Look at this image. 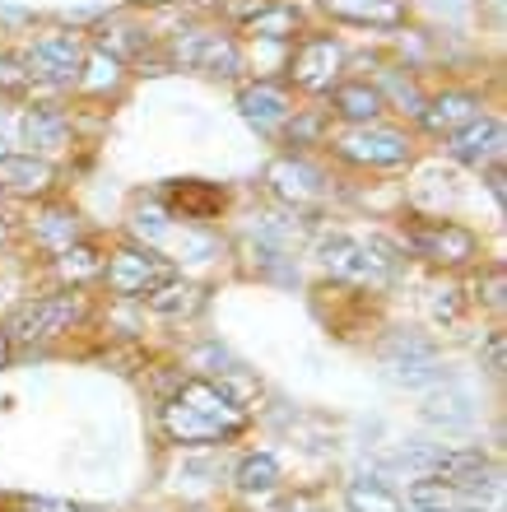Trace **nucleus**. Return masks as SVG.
I'll return each mask as SVG.
<instances>
[{"mask_svg":"<svg viewBox=\"0 0 507 512\" xmlns=\"http://www.w3.org/2000/svg\"><path fill=\"white\" fill-rule=\"evenodd\" d=\"M312 256L321 261V270H331L335 280L345 284H363V289H391L401 280V256L396 247L382 243V238H354V233H317Z\"/></svg>","mask_w":507,"mask_h":512,"instance_id":"f257e3e1","label":"nucleus"},{"mask_svg":"<svg viewBox=\"0 0 507 512\" xmlns=\"http://www.w3.org/2000/svg\"><path fill=\"white\" fill-rule=\"evenodd\" d=\"M177 275V261L168 252H154L145 243H126L117 247L112 256H103V270L98 280L107 284V294L117 298H145L154 294L159 284H168Z\"/></svg>","mask_w":507,"mask_h":512,"instance_id":"f03ea898","label":"nucleus"},{"mask_svg":"<svg viewBox=\"0 0 507 512\" xmlns=\"http://www.w3.org/2000/svg\"><path fill=\"white\" fill-rule=\"evenodd\" d=\"M377 359L387 368V378L405 391H424L442 382V354L424 331H391L377 345Z\"/></svg>","mask_w":507,"mask_h":512,"instance_id":"7ed1b4c3","label":"nucleus"},{"mask_svg":"<svg viewBox=\"0 0 507 512\" xmlns=\"http://www.w3.org/2000/svg\"><path fill=\"white\" fill-rule=\"evenodd\" d=\"M405 247L442 270H461L480 261V238L456 219H410L405 224Z\"/></svg>","mask_w":507,"mask_h":512,"instance_id":"20e7f679","label":"nucleus"},{"mask_svg":"<svg viewBox=\"0 0 507 512\" xmlns=\"http://www.w3.org/2000/svg\"><path fill=\"white\" fill-rule=\"evenodd\" d=\"M84 317V303L80 294H47V298H33V303H19L5 322V336L10 340H24V345H38V340H56L66 336L70 326Z\"/></svg>","mask_w":507,"mask_h":512,"instance_id":"39448f33","label":"nucleus"},{"mask_svg":"<svg viewBox=\"0 0 507 512\" xmlns=\"http://www.w3.org/2000/svg\"><path fill=\"white\" fill-rule=\"evenodd\" d=\"M159 433L173 447H182V452L228 447V443H238V438H242L238 429H228V424H219V419L205 415V410H196V405L177 401V396H163V405H159Z\"/></svg>","mask_w":507,"mask_h":512,"instance_id":"423d86ee","label":"nucleus"},{"mask_svg":"<svg viewBox=\"0 0 507 512\" xmlns=\"http://www.w3.org/2000/svg\"><path fill=\"white\" fill-rule=\"evenodd\" d=\"M335 154L345 163H359V168H401V163H410V140L401 131H387V126H354L349 135L335 140Z\"/></svg>","mask_w":507,"mask_h":512,"instance_id":"0eeeda50","label":"nucleus"},{"mask_svg":"<svg viewBox=\"0 0 507 512\" xmlns=\"http://www.w3.org/2000/svg\"><path fill=\"white\" fill-rule=\"evenodd\" d=\"M173 56L191 70H205V75H238L242 70V52L228 33H210V28H196V33H182L173 42Z\"/></svg>","mask_w":507,"mask_h":512,"instance_id":"6e6552de","label":"nucleus"},{"mask_svg":"<svg viewBox=\"0 0 507 512\" xmlns=\"http://www.w3.org/2000/svg\"><path fill=\"white\" fill-rule=\"evenodd\" d=\"M266 182H270V191L294 210V215L317 210L321 196H326V182H321V173L307 159H275L266 168Z\"/></svg>","mask_w":507,"mask_h":512,"instance_id":"1a4fd4ad","label":"nucleus"},{"mask_svg":"<svg viewBox=\"0 0 507 512\" xmlns=\"http://www.w3.org/2000/svg\"><path fill=\"white\" fill-rule=\"evenodd\" d=\"M503 122L498 117H475L470 126H461V131L447 135V154H452L456 163H466V168H475V173H484L489 163H503Z\"/></svg>","mask_w":507,"mask_h":512,"instance_id":"9d476101","label":"nucleus"},{"mask_svg":"<svg viewBox=\"0 0 507 512\" xmlns=\"http://www.w3.org/2000/svg\"><path fill=\"white\" fill-rule=\"evenodd\" d=\"M0 191L19 201H42L56 191V168L38 154H0Z\"/></svg>","mask_w":507,"mask_h":512,"instance_id":"9b49d317","label":"nucleus"},{"mask_svg":"<svg viewBox=\"0 0 507 512\" xmlns=\"http://www.w3.org/2000/svg\"><path fill=\"white\" fill-rule=\"evenodd\" d=\"M224 205H228V191L214 187V182L187 177V182H168V187H163V210L173 219H187V224H205V219H214Z\"/></svg>","mask_w":507,"mask_h":512,"instance_id":"f8f14e48","label":"nucleus"},{"mask_svg":"<svg viewBox=\"0 0 507 512\" xmlns=\"http://www.w3.org/2000/svg\"><path fill=\"white\" fill-rule=\"evenodd\" d=\"M24 66H28V75H38V80L75 84L80 80V70H84V52L70 38H38L33 47H28Z\"/></svg>","mask_w":507,"mask_h":512,"instance_id":"ddd939ff","label":"nucleus"},{"mask_svg":"<svg viewBox=\"0 0 507 512\" xmlns=\"http://www.w3.org/2000/svg\"><path fill=\"white\" fill-rule=\"evenodd\" d=\"M340 66H345L340 42L335 38H307L294 56V80H298V89L321 94V89H331V84L340 80Z\"/></svg>","mask_w":507,"mask_h":512,"instance_id":"4468645a","label":"nucleus"},{"mask_svg":"<svg viewBox=\"0 0 507 512\" xmlns=\"http://www.w3.org/2000/svg\"><path fill=\"white\" fill-rule=\"evenodd\" d=\"M280 485H284V466L275 452H266V447L242 452L238 466H233V489H238L242 499H266V494H275Z\"/></svg>","mask_w":507,"mask_h":512,"instance_id":"2eb2a0df","label":"nucleus"},{"mask_svg":"<svg viewBox=\"0 0 507 512\" xmlns=\"http://www.w3.org/2000/svg\"><path fill=\"white\" fill-rule=\"evenodd\" d=\"M238 112L247 117V122L256 126V131H280V126H289V94L284 89H275V84H252V89H242L238 94Z\"/></svg>","mask_w":507,"mask_h":512,"instance_id":"dca6fc26","label":"nucleus"},{"mask_svg":"<svg viewBox=\"0 0 507 512\" xmlns=\"http://www.w3.org/2000/svg\"><path fill=\"white\" fill-rule=\"evenodd\" d=\"M475 117H480V98L461 94V89L438 94L433 103H424V112H419V122H424L433 135H452V131H461V126H470Z\"/></svg>","mask_w":507,"mask_h":512,"instance_id":"f3484780","label":"nucleus"},{"mask_svg":"<svg viewBox=\"0 0 507 512\" xmlns=\"http://www.w3.org/2000/svg\"><path fill=\"white\" fill-rule=\"evenodd\" d=\"M419 415H424V424H438L442 433H456V429H470V424H475V401H470L456 382L442 378V391L428 396V405Z\"/></svg>","mask_w":507,"mask_h":512,"instance_id":"a211bd4d","label":"nucleus"},{"mask_svg":"<svg viewBox=\"0 0 507 512\" xmlns=\"http://www.w3.org/2000/svg\"><path fill=\"white\" fill-rule=\"evenodd\" d=\"M345 512H410L401 489L382 480V475H359L345 485Z\"/></svg>","mask_w":507,"mask_h":512,"instance_id":"6ab92c4d","label":"nucleus"},{"mask_svg":"<svg viewBox=\"0 0 507 512\" xmlns=\"http://www.w3.org/2000/svg\"><path fill=\"white\" fill-rule=\"evenodd\" d=\"M326 10H331L335 19L368 24V28H396V24H405V0H326Z\"/></svg>","mask_w":507,"mask_h":512,"instance_id":"aec40b11","label":"nucleus"},{"mask_svg":"<svg viewBox=\"0 0 507 512\" xmlns=\"http://www.w3.org/2000/svg\"><path fill=\"white\" fill-rule=\"evenodd\" d=\"M145 303H149V312H159V317H196V312L205 308V289L182 280V275H173V280L159 284L154 294H145Z\"/></svg>","mask_w":507,"mask_h":512,"instance_id":"412c9836","label":"nucleus"},{"mask_svg":"<svg viewBox=\"0 0 507 512\" xmlns=\"http://www.w3.org/2000/svg\"><path fill=\"white\" fill-rule=\"evenodd\" d=\"M24 140L33 149H61V145H70V117L61 108L33 103V108L24 112Z\"/></svg>","mask_w":507,"mask_h":512,"instance_id":"4be33fe9","label":"nucleus"},{"mask_svg":"<svg viewBox=\"0 0 507 512\" xmlns=\"http://www.w3.org/2000/svg\"><path fill=\"white\" fill-rule=\"evenodd\" d=\"M331 103H335V112L354 126H373L377 117H382V108H387L382 89H373V84H335Z\"/></svg>","mask_w":507,"mask_h":512,"instance_id":"5701e85b","label":"nucleus"},{"mask_svg":"<svg viewBox=\"0 0 507 512\" xmlns=\"http://www.w3.org/2000/svg\"><path fill=\"white\" fill-rule=\"evenodd\" d=\"M33 238H38V247H47V252H66L70 243H80V219H75V210H66V205H47L38 219H33Z\"/></svg>","mask_w":507,"mask_h":512,"instance_id":"b1692460","label":"nucleus"},{"mask_svg":"<svg viewBox=\"0 0 507 512\" xmlns=\"http://www.w3.org/2000/svg\"><path fill=\"white\" fill-rule=\"evenodd\" d=\"M298 28H303V14H298V5H256L252 14H247V33H256V38H294Z\"/></svg>","mask_w":507,"mask_h":512,"instance_id":"393cba45","label":"nucleus"},{"mask_svg":"<svg viewBox=\"0 0 507 512\" xmlns=\"http://www.w3.org/2000/svg\"><path fill=\"white\" fill-rule=\"evenodd\" d=\"M98 270H103V252L94 243H70L66 252H56V275L70 284V289H80V284L98 280Z\"/></svg>","mask_w":507,"mask_h":512,"instance_id":"a878e982","label":"nucleus"},{"mask_svg":"<svg viewBox=\"0 0 507 512\" xmlns=\"http://www.w3.org/2000/svg\"><path fill=\"white\" fill-rule=\"evenodd\" d=\"M461 312H466V294H461V289H433V294H428V317H433V322L456 326Z\"/></svg>","mask_w":507,"mask_h":512,"instance_id":"bb28decb","label":"nucleus"},{"mask_svg":"<svg viewBox=\"0 0 507 512\" xmlns=\"http://www.w3.org/2000/svg\"><path fill=\"white\" fill-rule=\"evenodd\" d=\"M24 512H89L84 503H70V499H52V494H24L19 499Z\"/></svg>","mask_w":507,"mask_h":512,"instance_id":"cd10ccee","label":"nucleus"},{"mask_svg":"<svg viewBox=\"0 0 507 512\" xmlns=\"http://www.w3.org/2000/svg\"><path fill=\"white\" fill-rule=\"evenodd\" d=\"M28 80H33V75H28L14 56H0V89H5V94H24Z\"/></svg>","mask_w":507,"mask_h":512,"instance_id":"c85d7f7f","label":"nucleus"},{"mask_svg":"<svg viewBox=\"0 0 507 512\" xmlns=\"http://www.w3.org/2000/svg\"><path fill=\"white\" fill-rule=\"evenodd\" d=\"M484 368H489L494 378H503V368H507V340H503V331H489V340H484Z\"/></svg>","mask_w":507,"mask_h":512,"instance_id":"c756f323","label":"nucleus"},{"mask_svg":"<svg viewBox=\"0 0 507 512\" xmlns=\"http://www.w3.org/2000/svg\"><path fill=\"white\" fill-rule=\"evenodd\" d=\"M280 512H331V508H326V499H321L317 489H294V494L280 503Z\"/></svg>","mask_w":507,"mask_h":512,"instance_id":"7c9ffc66","label":"nucleus"},{"mask_svg":"<svg viewBox=\"0 0 507 512\" xmlns=\"http://www.w3.org/2000/svg\"><path fill=\"white\" fill-rule=\"evenodd\" d=\"M484 187H489L494 205L503 210V201H507V177H503V163H489V168H484Z\"/></svg>","mask_w":507,"mask_h":512,"instance_id":"2f4dec72","label":"nucleus"},{"mask_svg":"<svg viewBox=\"0 0 507 512\" xmlns=\"http://www.w3.org/2000/svg\"><path fill=\"white\" fill-rule=\"evenodd\" d=\"M84 66L94 70V75H89V84H94V89H98V84L117 80V61H112V56H94V61H84Z\"/></svg>","mask_w":507,"mask_h":512,"instance_id":"473e14b6","label":"nucleus"},{"mask_svg":"<svg viewBox=\"0 0 507 512\" xmlns=\"http://www.w3.org/2000/svg\"><path fill=\"white\" fill-rule=\"evenodd\" d=\"M484 303L494 312H503V266L489 270V280H484Z\"/></svg>","mask_w":507,"mask_h":512,"instance_id":"72a5a7b5","label":"nucleus"},{"mask_svg":"<svg viewBox=\"0 0 507 512\" xmlns=\"http://www.w3.org/2000/svg\"><path fill=\"white\" fill-rule=\"evenodd\" d=\"M10 364H14V340L5 336V326H0V373H5Z\"/></svg>","mask_w":507,"mask_h":512,"instance_id":"f704fd0d","label":"nucleus"},{"mask_svg":"<svg viewBox=\"0 0 507 512\" xmlns=\"http://www.w3.org/2000/svg\"><path fill=\"white\" fill-rule=\"evenodd\" d=\"M5 243H10V219L0 215V247H5Z\"/></svg>","mask_w":507,"mask_h":512,"instance_id":"c9c22d12","label":"nucleus"},{"mask_svg":"<svg viewBox=\"0 0 507 512\" xmlns=\"http://www.w3.org/2000/svg\"><path fill=\"white\" fill-rule=\"evenodd\" d=\"M135 5H173V0H135Z\"/></svg>","mask_w":507,"mask_h":512,"instance_id":"e433bc0d","label":"nucleus"},{"mask_svg":"<svg viewBox=\"0 0 507 512\" xmlns=\"http://www.w3.org/2000/svg\"><path fill=\"white\" fill-rule=\"evenodd\" d=\"M0 512H24V508H0Z\"/></svg>","mask_w":507,"mask_h":512,"instance_id":"4c0bfd02","label":"nucleus"}]
</instances>
